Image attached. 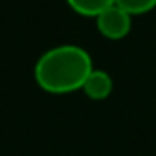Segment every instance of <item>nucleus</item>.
Segmentation results:
<instances>
[{"mask_svg":"<svg viewBox=\"0 0 156 156\" xmlns=\"http://www.w3.org/2000/svg\"><path fill=\"white\" fill-rule=\"evenodd\" d=\"M94 70L88 51L75 44H62L44 51L35 62V81L50 94H70L83 88Z\"/></svg>","mask_w":156,"mask_h":156,"instance_id":"nucleus-1","label":"nucleus"},{"mask_svg":"<svg viewBox=\"0 0 156 156\" xmlns=\"http://www.w3.org/2000/svg\"><path fill=\"white\" fill-rule=\"evenodd\" d=\"M66 4L83 17H98L114 6V0H66Z\"/></svg>","mask_w":156,"mask_h":156,"instance_id":"nucleus-4","label":"nucleus"},{"mask_svg":"<svg viewBox=\"0 0 156 156\" xmlns=\"http://www.w3.org/2000/svg\"><path fill=\"white\" fill-rule=\"evenodd\" d=\"M112 88H114V83H112V77L108 72L105 70H98L94 68L88 77H87V81L83 85V92L88 99H94V101H103L107 99L110 94H112Z\"/></svg>","mask_w":156,"mask_h":156,"instance_id":"nucleus-3","label":"nucleus"},{"mask_svg":"<svg viewBox=\"0 0 156 156\" xmlns=\"http://www.w3.org/2000/svg\"><path fill=\"white\" fill-rule=\"evenodd\" d=\"M96 24L99 33L105 39L110 41H121L130 33V26H132V15H129L127 11H123L121 8H118L116 4L110 6L108 9H105L101 15L96 17Z\"/></svg>","mask_w":156,"mask_h":156,"instance_id":"nucleus-2","label":"nucleus"},{"mask_svg":"<svg viewBox=\"0 0 156 156\" xmlns=\"http://www.w3.org/2000/svg\"><path fill=\"white\" fill-rule=\"evenodd\" d=\"M114 4L129 15H143L156 8V0H114Z\"/></svg>","mask_w":156,"mask_h":156,"instance_id":"nucleus-5","label":"nucleus"}]
</instances>
